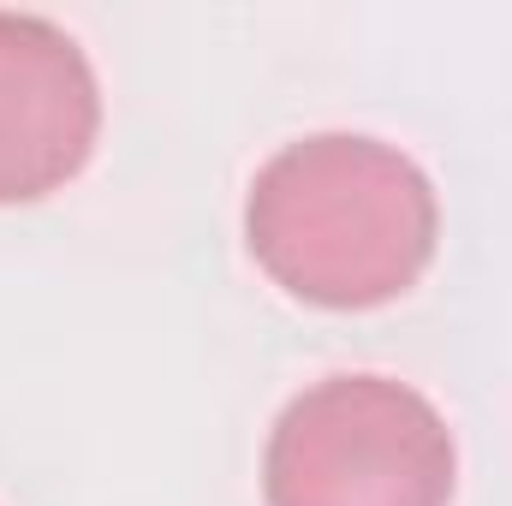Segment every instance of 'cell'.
<instances>
[{"mask_svg":"<svg viewBox=\"0 0 512 506\" xmlns=\"http://www.w3.org/2000/svg\"><path fill=\"white\" fill-rule=\"evenodd\" d=\"M256 268L316 310H382L405 298L441 245L429 173L382 137L310 131L274 149L245 197Z\"/></svg>","mask_w":512,"mask_h":506,"instance_id":"obj_1","label":"cell"},{"mask_svg":"<svg viewBox=\"0 0 512 506\" xmlns=\"http://www.w3.org/2000/svg\"><path fill=\"white\" fill-rule=\"evenodd\" d=\"M459 447L435 399L393 376H322L262 447L268 506H453Z\"/></svg>","mask_w":512,"mask_h":506,"instance_id":"obj_2","label":"cell"},{"mask_svg":"<svg viewBox=\"0 0 512 506\" xmlns=\"http://www.w3.org/2000/svg\"><path fill=\"white\" fill-rule=\"evenodd\" d=\"M102 137V84L78 36L42 12H0V209L66 191Z\"/></svg>","mask_w":512,"mask_h":506,"instance_id":"obj_3","label":"cell"}]
</instances>
